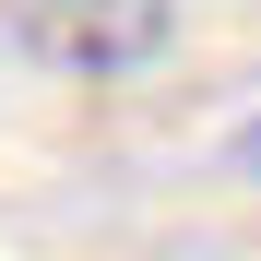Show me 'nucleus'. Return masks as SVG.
Masks as SVG:
<instances>
[{"label": "nucleus", "mask_w": 261, "mask_h": 261, "mask_svg": "<svg viewBox=\"0 0 261 261\" xmlns=\"http://www.w3.org/2000/svg\"><path fill=\"white\" fill-rule=\"evenodd\" d=\"M226 166H238V178H261V119H249L238 143H226Z\"/></svg>", "instance_id": "obj_2"}, {"label": "nucleus", "mask_w": 261, "mask_h": 261, "mask_svg": "<svg viewBox=\"0 0 261 261\" xmlns=\"http://www.w3.org/2000/svg\"><path fill=\"white\" fill-rule=\"evenodd\" d=\"M0 24H12L24 60H48L71 83H130V71L166 60L178 0H0Z\"/></svg>", "instance_id": "obj_1"}]
</instances>
